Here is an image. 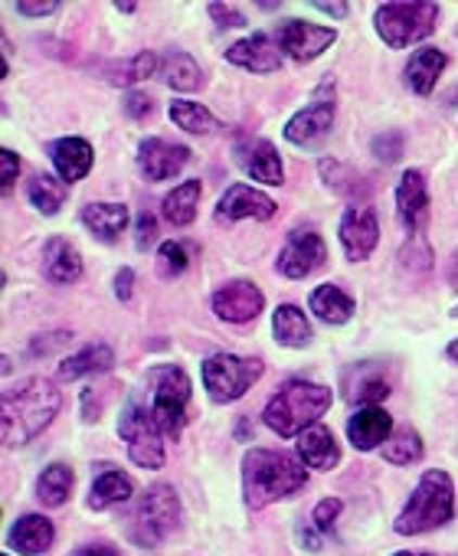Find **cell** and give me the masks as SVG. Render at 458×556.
<instances>
[{
	"label": "cell",
	"instance_id": "7c38bea8",
	"mask_svg": "<svg viewBox=\"0 0 458 556\" xmlns=\"http://www.w3.org/2000/svg\"><path fill=\"white\" fill-rule=\"evenodd\" d=\"M334 40H338V34L331 27H315V24H305V21H285L276 30L279 50L285 56L298 60V63H308V60L321 56Z\"/></svg>",
	"mask_w": 458,
	"mask_h": 556
},
{
	"label": "cell",
	"instance_id": "ac0fdd59",
	"mask_svg": "<svg viewBox=\"0 0 458 556\" xmlns=\"http://www.w3.org/2000/svg\"><path fill=\"white\" fill-rule=\"evenodd\" d=\"M396 213L399 223L409 232H419L429 216V193H425V177L419 170H406L399 187H396Z\"/></svg>",
	"mask_w": 458,
	"mask_h": 556
},
{
	"label": "cell",
	"instance_id": "4316f807",
	"mask_svg": "<svg viewBox=\"0 0 458 556\" xmlns=\"http://www.w3.org/2000/svg\"><path fill=\"white\" fill-rule=\"evenodd\" d=\"M442 70H445L442 50H416L412 60L406 63V83L416 96H429L435 89V79Z\"/></svg>",
	"mask_w": 458,
	"mask_h": 556
},
{
	"label": "cell",
	"instance_id": "f907efd6",
	"mask_svg": "<svg viewBox=\"0 0 458 556\" xmlns=\"http://www.w3.org/2000/svg\"><path fill=\"white\" fill-rule=\"evenodd\" d=\"M73 556H118V549L109 546V543H99V546H82V549H76Z\"/></svg>",
	"mask_w": 458,
	"mask_h": 556
},
{
	"label": "cell",
	"instance_id": "e575fe53",
	"mask_svg": "<svg viewBox=\"0 0 458 556\" xmlns=\"http://www.w3.org/2000/svg\"><path fill=\"white\" fill-rule=\"evenodd\" d=\"M383 458L390 465H412V462H419L422 458V439H419V432L416 429H396L386 439V445H383Z\"/></svg>",
	"mask_w": 458,
	"mask_h": 556
},
{
	"label": "cell",
	"instance_id": "277c9868",
	"mask_svg": "<svg viewBox=\"0 0 458 556\" xmlns=\"http://www.w3.org/2000/svg\"><path fill=\"white\" fill-rule=\"evenodd\" d=\"M455 497H451V478L445 471H425L416 484L409 504L396 517L399 533H425L432 527H442L451 517Z\"/></svg>",
	"mask_w": 458,
	"mask_h": 556
},
{
	"label": "cell",
	"instance_id": "f6af8a7d",
	"mask_svg": "<svg viewBox=\"0 0 458 556\" xmlns=\"http://www.w3.org/2000/svg\"><path fill=\"white\" fill-rule=\"evenodd\" d=\"M125 112L131 118H144V115L154 112V102L148 96H141V92H131V96H125Z\"/></svg>",
	"mask_w": 458,
	"mask_h": 556
},
{
	"label": "cell",
	"instance_id": "c3c4849f",
	"mask_svg": "<svg viewBox=\"0 0 458 556\" xmlns=\"http://www.w3.org/2000/svg\"><path fill=\"white\" fill-rule=\"evenodd\" d=\"M17 11H21V14H27V17H47V14L60 11V4H56V0H47V4H34V0H21Z\"/></svg>",
	"mask_w": 458,
	"mask_h": 556
},
{
	"label": "cell",
	"instance_id": "4dcf8cb0",
	"mask_svg": "<svg viewBox=\"0 0 458 556\" xmlns=\"http://www.w3.org/2000/svg\"><path fill=\"white\" fill-rule=\"evenodd\" d=\"M311 312L325 321V325H344L354 315V302L338 289V286H321L311 295Z\"/></svg>",
	"mask_w": 458,
	"mask_h": 556
},
{
	"label": "cell",
	"instance_id": "2e32d148",
	"mask_svg": "<svg viewBox=\"0 0 458 556\" xmlns=\"http://www.w3.org/2000/svg\"><path fill=\"white\" fill-rule=\"evenodd\" d=\"M237 161L240 167L259 180V184H269V187H279L285 180V170H282V157L276 154V148L263 138H246L237 144Z\"/></svg>",
	"mask_w": 458,
	"mask_h": 556
},
{
	"label": "cell",
	"instance_id": "db71d44e",
	"mask_svg": "<svg viewBox=\"0 0 458 556\" xmlns=\"http://www.w3.org/2000/svg\"><path fill=\"white\" fill-rule=\"evenodd\" d=\"M451 286L458 289V258H455V265H451Z\"/></svg>",
	"mask_w": 458,
	"mask_h": 556
},
{
	"label": "cell",
	"instance_id": "1f68e13d",
	"mask_svg": "<svg viewBox=\"0 0 458 556\" xmlns=\"http://www.w3.org/2000/svg\"><path fill=\"white\" fill-rule=\"evenodd\" d=\"M73 484H76L73 468L56 462V465H50V468L40 475L37 494H40V501H43L47 507H63V504L69 501V494H73Z\"/></svg>",
	"mask_w": 458,
	"mask_h": 556
},
{
	"label": "cell",
	"instance_id": "d590c367",
	"mask_svg": "<svg viewBox=\"0 0 458 556\" xmlns=\"http://www.w3.org/2000/svg\"><path fill=\"white\" fill-rule=\"evenodd\" d=\"M321 174H325V180H328L338 193H344V197H351V200H360V197L370 193V184H367L357 170H351V167H344V164H338V161H325V164H321Z\"/></svg>",
	"mask_w": 458,
	"mask_h": 556
},
{
	"label": "cell",
	"instance_id": "11a10c76",
	"mask_svg": "<svg viewBox=\"0 0 458 556\" xmlns=\"http://www.w3.org/2000/svg\"><path fill=\"white\" fill-rule=\"evenodd\" d=\"M396 556H422V553H396Z\"/></svg>",
	"mask_w": 458,
	"mask_h": 556
},
{
	"label": "cell",
	"instance_id": "5b68a950",
	"mask_svg": "<svg viewBox=\"0 0 458 556\" xmlns=\"http://www.w3.org/2000/svg\"><path fill=\"white\" fill-rule=\"evenodd\" d=\"M177 517H180V504H177V494L174 488L167 484H154L131 510L128 517V540L135 546H157L174 527H177Z\"/></svg>",
	"mask_w": 458,
	"mask_h": 556
},
{
	"label": "cell",
	"instance_id": "836d02e7",
	"mask_svg": "<svg viewBox=\"0 0 458 556\" xmlns=\"http://www.w3.org/2000/svg\"><path fill=\"white\" fill-rule=\"evenodd\" d=\"M112 367V351L105 344H92L79 354H73L69 361L60 364V377L63 380H79L86 374H99V370H109Z\"/></svg>",
	"mask_w": 458,
	"mask_h": 556
},
{
	"label": "cell",
	"instance_id": "4fadbf2b",
	"mask_svg": "<svg viewBox=\"0 0 458 556\" xmlns=\"http://www.w3.org/2000/svg\"><path fill=\"white\" fill-rule=\"evenodd\" d=\"M266 308L263 292L253 282H229L213 295V312L216 318L229 321V325H246L256 321Z\"/></svg>",
	"mask_w": 458,
	"mask_h": 556
},
{
	"label": "cell",
	"instance_id": "681fc988",
	"mask_svg": "<svg viewBox=\"0 0 458 556\" xmlns=\"http://www.w3.org/2000/svg\"><path fill=\"white\" fill-rule=\"evenodd\" d=\"M131 286H135V271H131V268H122V271L115 275V295H118L122 302H128V299H131Z\"/></svg>",
	"mask_w": 458,
	"mask_h": 556
},
{
	"label": "cell",
	"instance_id": "3957f363",
	"mask_svg": "<svg viewBox=\"0 0 458 556\" xmlns=\"http://www.w3.org/2000/svg\"><path fill=\"white\" fill-rule=\"evenodd\" d=\"M328 406H331L328 387H318L308 380H292L269 400L263 419L272 432L289 439V435H302L305 429H311L318 422V416L328 413Z\"/></svg>",
	"mask_w": 458,
	"mask_h": 556
},
{
	"label": "cell",
	"instance_id": "9c48e42d",
	"mask_svg": "<svg viewBox=\"0 0 458 556\" xmlns=\"http://www.w3.org/2000/svg\"><path fill=\"white\" fill-rule=\"evenodd\" d=\"M118 432L128 442V455H131L135 465H141V468H161L164 465V442H161L164 432L154 422L151 409H144L138 400H131L122 409Z\"/></svg>",
	"mask_w": 458,
	"mask_h": 556
},
{
	"label": "cell",
	"instance_id": "f35d334b",
	"mask_svg": "<svg viewBox=\"0 0 458 556\" xmlns=\"http://www.w3.org/2000/svg\"><path fill=\"white\" fill-rule=\"evenodd\" d=\"M154 70H157V56H154L151 50H144V53H138L135 60L112 66V70H109V73H112L109 79H112L115 86H131V83L151 79V76H154Z\"/></svg>",
	"mask_w": 458,
	"mask_h": 556
},
{
	"label": "cell",
	"instance_id": "f1b7e54d",
	"mask_svg": "<svg viewBox=\"0 0 458 556\" xmlns=\"http://www.w3.org/2000/svg\"><path fill=\"white\" fill-rule=\"evenodd\" d=\"M200 193H203V184L200 180H187L177 190H170L164 197V219L174 223V226H190L193 216H196Z\"/></svg>",
	"mask_w": 458,
	"mask_h": 556
},
{
	"label": "cell",
	"instance_id": "60d3db41",
	"mask_svg": "<svg viewBox=\"0 0 458 556\" xmlns=\"http://www.w3.org/2000/svg\"><path fill=\"white\" fill-rule=\"evenodd\" d=\"M403 268H409L412 275H422V271H429L432 268V252H429V245L422 242V236H412V242L403 249Z\"/></svg>",
	"mask_w": 458,
	"mask_h": 556
},
{
	"label": "cell",
	"instance_id": "603a6c76",
	"mask_svg": "<svg viewBox=\"0 0 458 556\" xmlns=\"http://www.w3.org/2000/svg\"><path fill=\"white\" fill-rule=\"evenodd\" d=\"M53 536H56V530H53V523H50L47 517L27 514V517H21V520L11 527L8 543H11L17 553H24V556H37V553L50 549Z\"/></svg>",
	"mask_w": 458,
	"mask_h": 556
},
{
	"label": "cell",
	"instance_id": "7bdbcfd3",
	"mask_svg": "<svg viewBox=\"0 0 458 556\" xmlns=\"http://www.w3.org/2000/svg\"><path fill=\"white\" fill-rule=\"evenodd\" d=\"M338 514H341V501H338V497H328V501H321V504L315 507L311 520H315V527H318V530L331 533V530H334Z\"/></svg>",
	"mask_w": 458,
	"mask_h": 556
},
{
	"label": "cell",
	"instance_id": "ba28073f",
	"mask_svg": "<svg viewBox=\"0 0 458 556\" xmlns=\"http://www.w3.org/2000/svg\"><path fill=\"white\" fill-rule=\"evenodd\" d=\"M263 377V361L237 357V354H213L203 361V387L216 403L240 400Z\"/></svg>",
	"mask_w": 458,
	"mask_h": 556
},
{
	"label": "cell",
	"instance_id": "7402d4cb",
	"mask_svg": "<svg viewBox=\"0 0 458 556\" xmlns=\"http://www.w3.org/2000/svg\"><path fill=\"white\" fill-rule=\"evenodd\" d=\"M344 396H347L351 403H360V406L380 403V400L390 396V380L380 374L377 364H360V367H354V370L344 377Z\"/></svg>",
	"mask_w": 458,
	"mask_h": 556
},
{
	"label": "cell",
	"instance_id": "83f0119b",
	"mask_svg": "<svg viewBox=\"0 0 458 556\" xmlns=\"http://www.w3.org/2000/svg\"><path fill=\"white\" fill-rule=\"evenodd\" d=\"M131 491H135V484H131V478H128L125 471L105 468V471L96 478V484H92L89 507H96V510H105V507H112V504H122V501H128V497H131Z\"/></svg>",
	"mask_w": 458,
	"mask_h": 556
},
{
	"label": "cell",
	"instance_id": "bcb514c9",
	"mask_svg": "<svg viewBox=\"0 0 458 556\" xmlns=\"http://www.w3.org/2000/svg\"><path fill=\"white\" fill-rule=\"evenodd\" d=\"M154 236H157L154 216H151V213H141V216H138V249H148V245L154 242Z\"/></svg>",
	"mask_w": 458,
	"mask_h": 556
},
{
	"label": "cell",
	"instance_id": "f546056e",
	"mask_svg": "<svg viewBox=\"0 0 458 556\" xmlns=\"http://www.w3.org/2000/svg\"><path fill=\"white\" fill-rule=\"evenodd\" d=\"M272 331H276V341L285 348H305L311 341V325H308L305 312H298L295 305H282L276 312Z\"/></svg>",
	"mask_w": 458,
	"mask_h": 556
},
{
	"label": "cell",
	"instance_id": "d6986e66",
	"mask_svg": "<svg viewBox=\"0 0 458 556\" xmlns=\"http://www.w3.org/2000/svg\"><path fill=\"white\" fill-rule=\"evenodd\" d=\"M226 60L243 66V70H250V73H276V70H282V50H279V43H272L263 34L233 43V47L226 50Z\"/></svg>",
	"mask_w": 458,
	"mask_h": 556
},
{
	"label": "cell",
	"instance_id": "e0dca14e",
	"mask_svg": "<svg viewBox=\"0 0 458 556\" xmlns=\"http://www.w3.org/2000/svg\"><path fill=\"white\" fill-rule=\"evenodd\" d=\"M272 213H276V203L266 193H259V190H253L246 184L229 187L222 193L219 206H216V216L222 223H233V219H269Z\"/></svg>",
	"mask_w": 458,
	"mask_h": 556
},
{
	"label": "cell",
	"instance_id": "816d5d0a",
	"mask_svg": "<svg viewBox=\"0 0 458 556\" xmlns=\"http://www.w3.org/2000/svg\"><path fill=\"white\" fill-rule=\"evenodd\" d=\"M318 11H325V14H331V17H347V4H315Z\"/></svg>",
	"mask_w": 458,
	"mask_h": 556
},
{
	"label": "cell",
	"instance_id": "8992f818",
	"mask_svg": "<svg viewBox=\"0 0 458 556\" xmlns=\"http://www.w3.org/2000/svg\"><path fill=\"white\" fill-rule=\"evenodd\" d=\"M438 8L429 0H416V4H383L377 8V34L393 50H406L419 40H425L435 30Z\"/></svg>",
	"mask_w": 458,
	"mask_h": 556
},
{
	"label": "cell",
	"instance_id": "ffe728a7",
	"mask_svg": "<svg viewBox=\"0 0 458 556\" xmlns=\"http://www.w3.org/2000/svg\"><path fill=\"white\" fill-rule=\"evenodd\" d=\"M50 157H53L56 174H60L66 184L82 180V177L92 170V161H96L92 148H89L82 138H63V141H56V144L50 148Z\"/></svg>",
	"mask_w": 458,
	"mask_h": 556
},
{
	"label": "cell",
	"instance_id": "44dd1931",
	"mask_svg": "<svg viewBox=\"0 0 458 556\" xmlns=\"http://www.w3.org/2000/svg\"><path fill=\"white\" fill-rule=\"evenodd\" d=\"M390 429H393V419H390L383 409L370 406V409H360V413L351 416V422H347V439H351L354 448L370 452V448H377L380 442L390 439Z\"/></svg>",
	"mask_w": 458,
	"mask_h": 556
},
{
	"label": "cell",
	"instance_id": "7a4b0ae2",
	"mask_svg": "<svg viewBox=\"0 0 458 556\" xmlns=\"http://www.w3.org/2000/svg\"><path fill=\"white\" fill-rule=\"evenodd\" d=\"M308 481V471L282 452H269V448H253L243 462V491H246V504L250 507H266L279 497H289L295 491H302Z\"/></svg>",
	"mask_w": 458,
	"mask_h": 556
},
{
	"label": "cell",
	"instance_id": "6da1fadb",
	"mask_svg": "<svg viewBox=\"0 0 458 556\" xmlns=\"http://www.w3.org/2000/svg\"><path fill=\"white\" fill-rule=\"evenodd\" d=\"M63 396L60 390L43 377H27L17 387L4 390V403H0V422H4V445L17 448L37 439L60 413Z\"/></svg>",
	"mask_w": 458,
	"mask_h": 556
},
{
	"label": "cell",
	"instance_id": "7dc6e473",
	"mask_svg": "<svg viewBox=\"0 0 458 556\" xmlns=\"http://www.w3.org/2000/svg\"><path fill=\"white\" fill-rule=\"evenodd\" d=\"M0 161H4V180H0V184H4V190H11L17 174H21V157L14 151H4V154H0Z\"/></svg>",
	"mask_w": 458,
	"mask_h": 556
},
{
	"label": "cell",
	"instance_id": "484cf974",
	"mask_svg": "<svg viewBox=\"0 0 458 556\" xmlns=\"http://www.w3.org/2000/svg\"><path fill=\"white\" fill-rule=\"evenodd\" d=\"M43 271H47L50 282L69 286V282H76V278L82 275V258H79V252L66 239H50Z\"/></svg>",
	"mask_w": 458,
	"mask_h": 556
},
{
	"label": "cell",
	"instance_id": "cb8c5ba5",
	"mask_svg": "<svg viewBox=\"0 0 458 556\" xmlns=\"http://www.w3.org/2000/svg\"><path fill=\"white\" fill-rule=\"evenodd\" d=\"M298 455H302V462H305V465L321 468V471L334 468V465H338V458H341L334 435H331L325 426H318V422L298 435Z\"/></svg>",
	"mask_w": 458,
	"mask_h": 556
},
{
	"label": "cell",
	"instance_id": "30bf717a",
	"mask_svg": "<svg viewBox=\"0 0 458 556\" xmlns=\"http://www.w3.org/2000/svg\"><path fill=\"white\" fill-rule=\"evenodd\" d=\"M334 125V83H321L315 99L308 102V109H302L289 125H285V138L298 148H311L321 138L331 135Z\"/></svg>",
	"mask_w": 458,
	"mask_h": 556
},
{
	"label": "cell",
	"instance_id": "8fae6325",
	"mask_svg": "<svg viewBox=\"0 0 458 556\" xmlns=\"http://www.w3.org/2000/svg\"><path fill=\"white\" fill-rule=\"evenodd\" d=\"M328 258L325 239L315 229H295L289 232L282 255H279V271L289 278H308L311 271H318Z\"/></svg>",
	"mask_w": 458,
	"mask_h": 556
},
{
	"label": "cell",
	"instance_id": "d6a6232c",
	"mask_svg": "<svg viewBox=\"0 0 458 556\" xmlns=\"http://www.w3.org/2000/svg\"><path fill=\"white\" fill-rule=\"evenodd\" d=\"M161 76H164V83L170 86V89H177V92H193V89H200V66L187 56V53H167L164 56V63H161Z\"/></svg>",
	"mask_w": 458,
	"mask_h": 556
},
{
	"label": "cell",
	"instance_id": "f5cc1de1",
	"mask_svg": "<svg viewBox=\"0 0 458 556\" xmlns=\"http://www.w3.org/2000/svg\"><path fill=\"white\" fill-rule=\"evenodd\" d=\"M448 357H451V361L458 364V341H451V344H448Z\"/></svg>",
	"mask_w": 458,
	"mask_h": 556
},
{
	"label": "cell",
	"instance_id": "74e56055",
	"mask_svg": "<svg viewBox=\"0 0 458 556\" xmlns=\"http://www.w3.org/2000/svg\"><path fill=\"white\" fill-rule=\"evenodd\" d=\"M27 197H30V203H34L40 213L53 216V213L66 203V187H63L56 177H34Z\"/></svg>",
	"mask_w": 458,
	"mask_h": 556
},
{
	"label": "cell",
	"instance_id": "8d00e7d4",
	"mask_svg": "<svg viewBox=\"0 0 458 556\" xmlns=\"http://www.w3.org/2000/svg\"><path fill=\"white\" fill-rule=\"evenodd\" d=\"M170 118L177 122V128H183L190 135H213L216 131V118L196 102H174Z\"/></svg>",
	"mask_w": 458,
	"mask_h": 556
},
{
	"label": "cell",
	"instance_id": "d4e9b609",
	"mask_svg": "<svg viewBox=\"0 0 458 556\" xmlns=\"http://www.w3.org/2000/svg\"><path fill=\"white\" fill-rule=\"evenodd\" d=\"M82 223L92 229L96 239L115 242L128 226V206H122V203H92V206L82 210Z\"/></svg>",
	"mask_w": 458,
	"mask_h": 556
},
{
	"label": "cell",
	"instance_id": "9f6ffc18",
	"mask_svg": "<svg viewBox=\"0 0 458 556\" xmlns=\"http://www.w3.org/2000/svg\"><path fill=\"white\" fill-rule=\"evenodd\" d=\"M455 315H458V312H455Z\"/></svg>",
	"mask_w": 458,
	"mask_h": 556
},
{
	"label": "cell",
	"instance_id": "5bb4252c",
	"mask_svg": "<svg viewBox=\"0 0 458 556\" xmlns=\"http://www.w3.org/2000/svg\"><path fill=\"white\" fill-rule=\"evenodd\" d=\"M377 239H380V226H377L373 206L354 203V206L344 213V219H341V242H344L347 258H351V262L367 258V255L377 249Z\"/></svg>",
	"mask_w": 458,
	"mask_h": 556
},
{
	"label": "cell",
	"instance_id": "9a60e30c",
	"mask_svg": "<svg viewBox=\"0 0 458 556\" xmlns=\"http://www.w3.org/2000/svg\"><path fill=\"white\" fill-rule=\"evenodd\" d=\"M187 161H190V151L183 144H167L164 138H148L138 148V167L151 184L177 177V170Z\"/></svg>",
	"mask_w": 458,
	"mask_h": 556
},
{
	"label": "cell",
	"instance_id": "ab89813d",
	"mask_svg": "<svg viewBox=\"0 0 458 556\" xmlns=\"http://www.w3.org/2000/svg\"><path fill=\"white\" fill-rule=\"evenodd\" d=\"M157 268H161V275L177 278V275L187 268V245H180V242H164L161 252H157Z\"/></svg>",
	"mask_w": 458,
	"mask_h": 556
},
{
	"label": "cell",
	"instance_id": "ee69618b",
	"mask_svg": "<svg viewBox=\"0 0 458 556\" xmlns=\"http://www.w3.org/2000/svg\"><path fill=\"white\" fill-rule=\"evenodd\" d=\"M209 14H213V21L226 30V27H246V17L237 11V8H226V4H213L209 8Z\"/></svg>",
	"mask_w": 458,
	"mask_h": 556
},
{
	"label": "cell",
	"instance_id": "b9f144b4",
	"mask_svg": "<svg viewBox=\"0 0 458 556\" xmlns=\"http://www.w3.org/2000/svg\"><path fill=\"white\" fill-rule=\"evenodd\" d=\"M373 154H377L380 161H386V164L399 161V154H403V135H399V131L377 135V141H373Z\"/></svg>",
	"mask_w": 458,
	"mask_h": 556
},
{
	"label": "cell",
	"instance_id": "52a82bcc",
	"mask_svg": "<svg viewBox=\"0 0 458 556\" xmlns=\"http://www.w3.org/2000/svg\"><path fill=\"white\" fill-rule=\"evenodd\" d=\"M151 387V416L167 439L183 432V406L190 400V380L180 367H154L148 377Z\"/></svg>",
	"mask_w": 458,
	"mask_h": 556
}]
</instances>
